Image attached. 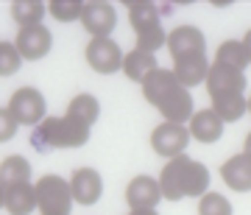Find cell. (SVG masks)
Returning a JSON list of instances; mask_svg holds the SVG:
<instances>
[{
	"mask_svg": "<svg viewBox=\"0 0 251 215\" xmlns=\"http://www.w3.org/2000/svg\"><path fill=\"white\" fill-rule=\"evenodd\" d=\"M20 64H23V56L17 54L14 42H0V76L3 79L14 76L20 70Z\"/></svg>",
	"mask_w": 251,
	"mask_h": 215,
	"instance_id": "cell-28",
	"label": "cell"
},
{
	"mask_svg": "<svg viewBox=\"0 0 251 215\" xmlns=\"http://www.w3.org/2000/svg\"><path fill=\"white\" fill-rule=\"evenodd\" d=\"M36 190V210L42 215H70L73 210V193H70V182L48 173L34 185Z\"/></svg>",
	"mask_w": 251,
	"mask_h": 215,
	"instance_id": "cell-4",
	"label": "cell"
},
{
	"mask_svg": "<svg viewBox=\"0 0 251 215\" xmlns=\"http://www.w3.org/2000/svg\"><path fill=\"white\" fill-rule=\"evenodd\" d=\"M128 20H131L134 31L140 34L145 28L159 26V9L148 0H137V3H128Z\"/></svg>",
	"mask_w": 251,
	"mask_h": 215,
	"instance_id": "cell-23",
	"label": "cell"
},
{
	"mask_svg": "<svg viewBox=\"0 0 251 215\" xmlns=\"http://www.w3.org/2000/svg\"><path fill=\"white\" fill-rule=\"evenodd\" d=\"M17 120L11 117L9 109H0V143H9L11 137L17 134Z\"/></svg>",
	"mask_w": 251,
	"mask_h": 215,
	"instance_id": "cell-29",
	"label": "cell"
},
{
	"mask_svg": "<svg viewBox=\"0 0 251 215\" xmlns=\"http://www.w3.org/2000/svg\"><path fill=\"white\" fill-rule=\"evenodd\" d=\"M6 109L11 112V117L20 126H39L45 120V95L36 90V87H20L11 95Z\"/></svg>",
	"mask_w": 251,
	"mask_h": 215,
	"instance_id": "cell-5",
	"label": "cell"
},
{
	"mask_svg": "<svg viewBox=\"0 0 251 215\" xmlns=\"http://www.w3.org/2000/svg\"><path fill=\"white\" fill-rule=\"evenodd\" d=\"M31 182V162L20 154H11L0 162V188L6 190L11 185H25Z\"/></svg>",
	"mask_w": 251,
	"mask_h": 215,
	"instance_id": "cell-18",
	"label": "cell"
},
{
	"mask_svg": "<svg viewBox=\"0 0 251 215\" xmlns=\"http://www.w3.org/2000/svg\"><path fill=\"white\" fill-rule=\"evenodd\" d=\"M221 179L237 193H249L251 190V157L249 154H234L232 160L221 165Z\"/></svg>",
	"mask_w": 251,
	"mask_h": 215,
	"instance_id": "cell-15",
	"label": "cell"
},
{
	"mask_svg": "<svg viewBox=\"0 0 251 215\" xmlns=\"http://www.w3.org/2000/svg\"><path fill=\"white\" fill-rule=\"evenodd\" d=\"M87 62L95 73L109 76V73L123 67V51L112 36H92L87 45Z\"/></svg>",
	"mask_w": 251,
	"mask_h": 215,
	"instance_id": "cell-6",
	"label": "cell"
},
{
	"mask_svg": "<svg viewBox=\"0 0 251 215\" xmlns=\"http://www.w3.org/2000/svg\"><path fill=\"white\" fill-rule=\"evenodd\" d=\"M156 67H159V64H156V56H153V54H143V51H137V48H134L131 54H123V67H120V70H123L131 81L143 84V81L148 79Z\"/></svg>",
	"mask_w": 251,
	"mask_h": 215,
	"instance_id": "cell-19",
	"label": "cell"
},
{
	"mask_svg": "<svg viewBox=\"0 0 251 215\" xmlns=\"http://www.w3.org/2000/svg\"><path fill=\"white\" fill-rule=\"evenodd\" d=\"M168 51H171L173 62L176 59H187V56H201L206 54V39L204 34L193 26H179L173 28L171 34H168Z\"/></svg>",
	"mask_w": 251,
	"mask_h": 215,
	"instance_id": "cell-10",
	"label": "cell"
},
{
	"mask_svg": "<svg viewBox=\"0 0 251 215\" xmlns=\"http://www.w3.org/2000/svg\"><path fill=\"white\" fill-rule=\"evenodd\" d=\"M128 215H159L156 210H131Z\"/></svg>",
	"mask_w": 251,
	"mask_h": 215,
	"instance_id": "cell-31",
	"label": "cell"
},
{
	"mask_svg": "<svg viewBox=\"0 0 251 215\" xmlns=\"http://www.w3.org/2000/svg\"><path fill=\"white\" fill-rule=\"evenodd\" d=\"M81 23H84V28H87L92 36H109L117 26V11L112 9V3L92 0V3H84Z\"/></svg>",
	"mask_w": 251,
	"mask_h": 215,
	"instance_id": "cell-11",
	"label": "cell"
},
{
	"mask_svg": "<svg viewBox=\"0 0 251 215\" xmlns=\"http://www.w3.org/2000/svg\"><path fill=\"white\" fill-rule=\"evenodd\" d=\"M90 140V126L75 120V117H45L39 126H34V143L36 151H53V148H78Z\"/></svg>",
	"mask_w": 251,
	"mask_h": 215,
	"instance_id": "cell-3",
	"label": "cell"
},
{
	"mask_svg": "<svg viewBox=\"0 0 251 215\" xmlns=\"http://www.w3.org/2000/svg\"><path fill=\"white\" fill-rule=\"evenodd\" d=\"M212 109H215V115L224 123H232V120H240L246 115L249 101H246V95H215L212 98Z\"/></svg>",
	"mask_w": 251,
	"mask_h": 215,
	"instance_id": "cell-22",
	"label": "cell"
},
{
	"mask_svg": "<svg viewBox=\"0 0 251 215\" xmlns=\"http://www.w3.org/2000/svg\"><path fill=\"white\" fill-rule=\"evenodd\" d=\"M206 188H209L206 165L196 162L187 154L173 157L159 173L162 198H168V201H179V198H187V196H204Z\"/></svg>",
	"mask_w": 251,
	"mask_h": 215,
	"instance_id": "cell-2",
	"label": "cell"
},
{
	"mask_svg": "<svg viewBox=\"0 0 251 215\" xmlns=\"http://www.w3.org/2000/svg\"><path fill=\"white\" fill-rule=\"evenodd\" d=\"M126 201L131 210H156V204L162 201L159 179L151 176H134L126 188Z\"/></svg>",
	"mask_w": 251,
	"mask_h": 215,
	"instance_id": "cell-13",
	"label": "cell"
},
{
	"mask_svg": "<svg viewBox=\"0 0 251 215\" xmlns=\"http://www.w3.org/2000/svg\"><path fill=\"white\" fill-rule=\"evenodd\" d=\"M243 51H246V59L251 64V31H246V36H243Z\"/></svg>",
	"mask_w": 251,
	"mask_h": 215,
	"instance_id": "cell-30",
	"label": "cell"
},
{
	"mask_svg": "<svg viewBox=\"0 0 251 215\" xmlns=\"http://www.w3.org/2000/svg\"><path fill=\"white\" fill-rule=\"evenodd\" d=\"M190 137L198 143H218L224 134V120L215 115V109H201L190 117Z\"/></svg>",
	"mask_w": 251,
	"mask_h": 215,
	"instance_id": "cell-14",
	"label": "cell"
},
{
	"mask_svg": "<svg viewBox=\"0 0 251 215\" xmlns=\"http://www.w3.org/2000/svg\"><path fill=\"white\" fill-rule=\"evenodd\" d=\"M3 207L11 215H31L36 210V190L31 182L25 185H11L3 190Z\"/></svg>",
	"mask_w": 251,
	"mask_h": 215,
	"instance_id": "cell-17",
	"label": "cell"
},
{
	"mask_svg": "<svg viewBox=\"0 0 251 215\" xmlns=\"http://www.w3.org/2000/svg\"><path fill=\"white\" fill-rule=\"evenodd\" d=\"M249 112H251V98H249Z\"/></svg>",
	"mask_w": 251,
	"mask_h": 215,
	"instance_id": "cell-34",
	"label": "cell"
},
{
	"mask_svg": "<svg viewBox=\"0 0 251 215\" xmlns=\"http://www.w3.org/2000/svg\"><path fill=\"white\" fill-rule=\"evenodd\" d=\"M206 73H209V62H206V54L201 56H187V59H176L173 62V76L184 90L196 87L201 81H206Z\"/></svg>",
	"mask_w": 251,
	"mask_h": 215,
	"instance_id": "cell-16",
	"label": "cell"
},
{
	"mask_svg": "<svg viewBox=\"0 0 251 215\" xmlns=\"http://www.w3.org/2000/svg\"><path fill=\"white\" fill-rule=\"evenodd\" d=\"M45 3L39 0H14L11 3V17L20 28H31V26H39L42 17H45Z\"/></svg>",
	"mask_w": 251,
	"mask_h": 215,
	"instance_id": "cell-21",
	"label": "cell"
},
{
	"mask_svg": "<svg viewBox=\"0 0 251 215\" xmlns=\"http://www.w3.org/2000/svg\"><path fill=\"white\" fill-rule=\"evenodd\" d=\"M14 48H17V54L28 62H36V59H42V56L50 54V48H53V34L48 31V26H31V28H20L17 31V39H14Z\"/></svg>",
	"mask_w": 251,
	"mask_h": 215,
	"instance_id": "cell-8",
	"label": "cell"
},
{
	"mask_svg": "<svg viewBox=\"0 0 251 215\" xmlns=\"http://www.w3.org/2000/svg\"><path fill=\"white\" fill-rule=\"evenodd\" d=\"M198 215H232V204L221 193H204L198 201Z\"/></svg>",
	"mask_w": 251,
	"mask_h": 215,
	"instance_id": "cell-27",
	"label": "cell"
},
{
	"mask_svg": "<svg viewBox=\"0 0 251 215\" xmlns=\"http://www.w3.org/2000/svg\"><path fill=\"white\" fill-rule=\"evenodd\" d=\"M243 154H249L251 157V132H249V137H246V148H243Z\"/></svg>",
	"mask_w": 251,
	"mask_h": 215,
	"instance_id": "cell-32",
	"label": "cell"
},
{
	"mask_svg": "<svg viewBox=\"0 0 251 215\" xmlns=\"http://www.w3.org/2000/svg\"><path fill=\"white\" fill-rule=\"evenodd\" d=\"M215 64H224V67H232V70L246 73V67H249V59H246L243 42H237V39H229V42H224V45L218 48Z\"/></svg>",
	"mask_w": 251,
	"mask_h": 215,
	"instance_id": "cell-24",
	"label": "cell"
},
{
	"mask_svg": "<svg viewBox=\"0 0 251 215\" xmlns=\"http://www.w3.org/2000/svg\"><path fill=\"white\" fill-rule=\"evenodd\" d=\"M206 90H209V98H215V95H246V76L240 70L212 62L209 73H206Z\"/></svg>",
	"mask_w": 251,
	"mask_h": 215,
	"instance_id": "cell-9",
	"label": "cell"
},
{
	"mask_svg": "<svg viewBox=\"0 0 251 215\" xmlns=\"http://www.w3.org/2000/svg\"><path fill=\"white\" fill-rule=\"evenodd\" d=\"M190 129L181 123H159L156 129H153L151 134V145L153 151L159 154V157H168V160H173V157H181L184 154V148L190 145Z\"/></svg>",
	"mask_w": 251,
	"mask_h": 215,
	"instance_id": "cell-7",
	"label": "cell"
},
{
	"mask_svg": "<svg viewBox=\"0 0 251 215\" xmlns=\"http://www.w3.org/2000/svg\"><path fill=\"white\" fill-rule=\"evenodd\" d=\"M143 92H145V98H148V104H153V107L159 109L162 117L168 123L184 126V120H190L193 112H196L193 109V95H190V90H184L179 81H176L173 70L156 67L143 81Z\"/></svg>",
	"mask_w": 251,
	"mask_h": 215,
	"instance_id": "cell-1",
	"label": "cell"
},
{
	"mask_svg": "<svg viewBox=\"0 0 251 215\" xmlns=\"http://www.w3.org/2000/svg\"><path fill=\"white\" fill-rule=\"evenodd\" d=\"M67 115L75 117V120H81V123H87L92 129L95 126V120L100 117V104L95 95H90V92H81V95H75V98L67 104Z\"/></svg>",
	"mask_w": 251,
	"mask_h": 215,
	"instance_id": "cell-20",
	"label": "cell"
},
{
	"mask_svg": "<svg viewBox=\"0 0 251 215\" xmlns=\"http://www.w3.org/2000/svg\"><path fill=\"white\" fill-rule=\"evenodd\" d=\"M48 11H50L59 23H73V20H81L84 0H50V3H48Z\"/></svg>",
	"mask_w": 251,
	"mask_h": 215,
	"instance_id": "cell-25",
	"label": "cell"
},
{
	"mask_svg": "<svg viewBox=\"0 0 251 215\" xmlns=\"http://www.w3.org/2000/svg\"><path fill=\"white\" fill-rule=\"evenodd\" d=\"M0 207H3V188H0Z\"/></svg>",
	"mask_w": 251,
	"mask_h": 215,
	"instance_id": "cell-33",
	"label": "cell"
},
{
	"mask_svg": "<svg viewBox=\"0 0 251 215\" xmlns=\"http://www.w3.org/2000/svg\"><path fill=\"white\" fill-rule=\"evenodd\" d=\"M70 193H73V201H78V204H84V207L95 204L100 198V193H103V179H100V173L95 168L73 170Z\"/></svg>",
	"mask_w": 251,
	"mask_h": 215,
	"instance_id": "cell-12",
	"label": "cell"
},
{
	"mask_svg": "<svg viewBox=\"0 0 251 215\" xmlns=\"http://www.w3.org/2000/svg\"><path fill=\"white\" fill-rule=\"evenodd\" d=\"M165 42H168V34H165L162 23L159 26H153V28H145V31L137 34V51H143V54H156Z\"/></svg>",
	"mask_w": 251,
	"mask_h": 215,
	"instance_id": "cell-26",
	"label": "cell"
}]
</instances>
